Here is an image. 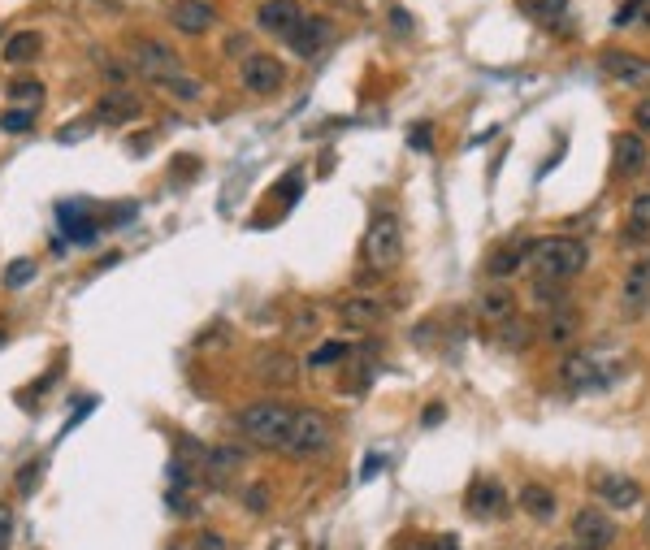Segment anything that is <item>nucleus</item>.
Here are the masks:
<instances>
[{"mask_svg":"<svg viewBox=\"0 0 650 550\" xmlns=\"http://www.w3.org/2000/svg\"><path fill=\"white\" fill-rule=\"evenodd\" d=\"M529 265L542 282H572L590 265V247L572 234H542V239H529Z\"/></svg>","mask_w":650,"mask_h":550,"instance_id":"nucleus-1","label":"nucleus"},{"mask_svg":"<svg viewBox=\"0 0 650 550\" xmlns=\"http://www.w3.org/2000/svg\"><path fill=\"white\" fill-rule=\"evenodd\" d=\"M291 421H295V408H291V403H278V399L247 403V408L239 412L243 438L256 442V447H269V451H282V447H286Z\"/></svg>","mask_w":650,"mask_h":550,"instance_id":"nucleus-2","label":"nucleus"},{"mask_svg":"<svg viewBox=\"0 0 650 550\" xmlns=\"http://www.w3.org/2000/svg\"><path fill=\"white\" fill-rule=\"evenodd\" d=\"M364 260H369V269L377 273V278L403 260V226H399L395 213H377L369 221V234H364Z\"/></svg>","mask_w":650,"mask_h":550,"instance_id":"nucleus-3","label":"nucleus"},{"mask_svg":"<svg viewBox=\"0 0 650 550\" xmlns=\"http://www.w3.org/2000/svg\"><path fill=\"white\" fill-rule=\"evenodd\" d=\"M334 442V425L325 421V412L317 408H295V421H291V434H286V455L295 460H308V455H325Z\"/></svg>","mask_w":650,"mask_h":550,"instance_id":"nucleus-4","label":"nucleus"},{"mask_svg":"<svg viewBox=\"0 0 650 550\" xmlns=\"http://www.w3.org/2000/svg\"><path fill=\"white\" fill-rule=\"evenodd\" d=\"M130 74L156 83L165 74H182V57L169 44H156V39H135L130 44Z\"/></svg>","mask_w":650,"mask_h":550,"instance_id":"nucleus-5","label":"nucleus"},{"mask_svg":"<svg viewBox=\"0 0 650 550\" xmlns=\"http://www.w3.org/2000/svg\"><path fill=\"white\" fill-rule=\"evenodd\" d=\"M239 78L252 96H278L286 83V65L278 57H269V52H247L239 65Z\"/></svg>","mask_w":650,"mask_h":550,"instance_id":"nucleus-6","label":"nucleus"},{"mask_svg":"<svg viewBox=\"0 0 650 550\" xmlns=\"http://www.w3.org/2000/svg\"><path fill=\"white\" fill-rule=\"evenodd\" d=\"M598 70H603L607 78H616V83H624V87L650 91V61L637 57V52H624V48L598 52Z\"/></svg>","mask_w":650,"mask_h":550,"instance_id":"nucleus-7","label":"nucleus"},{"mask_svg":"<svg viewBox=\"0 0 650 550\" xmlns=\"http://www.w3.org/2000/svg\"><path fill=\"white\" fill-rule=\"evenodd\" d=\"M572 542L581 550H611V542H616V520L607 512H598V507H581V512L572 516Z\"/></svg>","mask_w":650,"mask_h":550,"instance_id":"nucleus-8","label":"nucleus"},{"mask_svg":"<svg viewBox=\"0 0 650 550\" xmlns=\"http://www.w3.org/2000/svg\"><path fill=\"white\" fill-rule=\"evenodd\" d=\"M620 312L629 321H642L650 312V252L642 260H633L629 273H624V286H620Z\"/></svg>","mask_w":650,"mask_h":550,"instance_id":"nucleus-9","label":"nucleus"},{"mask_svg":"<svg viewBox=\"0 0 650 550\" xmlns=\"http://www.w3.org/2000/svg\"><path fill=\"white\" fill-rule=\"evenodd\" d=\"M464 507H468V516H477V520H499V516H507V490L494 477H477L464 494Z\"/></svg>","mask_w":650,"mask_h":550,"instance_id":"nucleus-10","label":"nucleus"},{"mask_svg":"<svg viewBox=\"0 0 650 550\" xmlns=\"http://www.w3.org/2000/svg\"><path fill=\"white\" fill-rule=\"evenodd\" d=\"M330 39H334V22H330V18H321V13H317V18H304V22H299L295 31L286 35V44H291L304 61H312V57H321Z\"/></svg>","mask_w":650,"mask_h":550,"instance_id":"nucleus-11","label":"nucleus"},{"mask_svg":"<svg viewBox=\"0 0 650 550\" xmlns=\"http://www.w3.org/2000/svg\"><path fill=\"white\" fill-rule=\"evenodd\" d=\"M299 22H304V9H299V0H265V5L256 9V26L265 35H278V39L291 35Z\"/></svg>","mask_w":650,"mask_h":550,"instance_id":"nucleus-12","label":"nucleus"},{"mask_svg":"<svg viewBox=\"0 0 650 550\" xmlns=\"http://www.w3.org/2000/svg\"><path fill=\"white\" fill-rule=\"evenodd\" d=\"M169 22H174V31L182 35H208L217 26V9L208 5V0H178L174 9H169Z\"/></svg>","mask_w":650,"mask_h":550,"instance_id":"nucleus-13","label":"nucleus"},{"mask_svg":"<svg viewBox=\"0 0 650 550\" xmlns=\"http://www.w3.org/2000/svg\"><path fill=\"white\" fill-rule=\"evenodd\" d=\"M338 321H343L347 330H377V325L386 321V308H382V299L360 295V299H347V304H338Z\"/></svg>","mask_w":650,"mask_h":550,"instance_id":"nucleus-14","label":"nucleus"},{"mask_svg":"<svg viewBox=\"0 0 650 550\" xmlns=\"http://www.w3.org/2000/svg\"><path fill=\"white\" fill-rule=\"evenodd\" d=\"M559 377H564L568 390H598L603 386V369H598L594 356H585V351H577V356H568L564 364H559Z\"/></svg>","mask_w":650,"mask_h":550,"instance_id":"nucleus-15","label":"nucleus"},{"mask_svg":"<svg viewBox=\"0 0 650 550\" xmlns=\"http://www.w3.org/2000/svg\"><path fill=\"white\" fill-rule=\"evenodd\" d=\"M243 460H247L243 447H208L204 451V477L213 481V486H221V481H230L234 473H239Z\"/></svg>","mask_w":650,"mask_h":550,"instance_id":"nucleus-16","label":"nucleus"},{"mask_svg":"<svg viewBox=\"0 0 650 550\" xmlns=\"http://www.w3.org/2000/svg\"><path fill=\"white\" fill-rule=\"evenodd\" d=\"M477 317L490 321V325H503L516 317V295L507 291V286H490V291H481L477 299Z\"/></svg>","mask_w":650,"mask_h":550,"instance_id":"nucleus-17","label":"nucleus"},{"mask_svg":"<svg viewBox=\"0 0 650 550\" xmlns=\"http://www.w3.org/2000/svg\"><path fill=\"white\" fill-rule=\"evenodd\" d=\"M57 217H61V226H65V234H70L74 243H96V217L87 213L83 208V200H70V204H61L57 208Z\"/></svg>","mask_w":650,"mask_h":550,"instance_id":"nucleus-18","label":"nucleus"},{"mask_svg":"<svg viewBox=\"0 0 650 550\" xmlns=\"http://www.w3.org/2000/svg\"><path fill=\"white\" fill-rule=\"evenodd\" d=\"M646 161H650V152H646L642 135H620L616 139V174L620 178H637L646 169Z\"/></svg>","mask_w":650,"mask_h":550,"instance_id":"nucleus-19","label":"nucleus"},{"mask_svg":"<svg viewBox=\"0 0 650 550\" xmlns=\"http://www.w3.org/2000/svg\"><path fill=\"white\" fill-rule=\"evenodd\" d=\"M295 360L286 356V351H265V356L256 360V377L265 386H295Z\"/></svg>","mask_w":650,"mask_h":550,"instance_id":"nucleus-20","label":"nucleus"},{"mask_svg":"<svg viewBox=\"0 0 650 550\" xmlns=\"http://www.w3.org/2000/svg\"><path fill=\"white\" fill-rule=\"evenodd\" d=\"M594 486L611 507H637L642 503V486H637L633 477H598Z\"/></svg>","mask_w":650,"mask_h":550,"instance_id":"nucleus-21","label":"nucleus"},{"mask_svg":"<svg viewBox=\"0 0 650 550\" xmlns=\"http://www.w3.org/2000/svg\"><path fill=\"white\" fill-rule=\"evenodd\" d=\"M139 109H143V104L135 96H126V91H109V96H100L96 117H100V122H109V126H117V122H130V117H139Z\"/></svg>","mask_w":650,"mask_h":550,"instance_id":"nucleus-22","label":"nucleus"},{"mask_svg":"<svg viewBox=\"0 0 650 550\" xmlns=\"http://www.w3.org/2000/svg\"><path fill=\"white\" fill-rule=\"evenodd\" d=\"M520 265H529V243H507V247H499V252H490L486 273L490 278H512Z\"/></svg>","mask_w":650,"mask_h":550,"instance_id":"nucleus-23","label":"nucleus"},{"mask_svg":"<svg viewBox=\"0 0 650 550\" xmlns=\"http://www.w3.org/2000/svg\"><path fill=\"white\" fill-rule=\"evenodd\" d=\"M39 48H44L39 31H13L5 39V48H0V57H5V65H26V61L39 57Z\"/></svg>","mask_w":650,"mask_h":550,"instance_id":"nucleus-24","label":"nucleus"},{"mask_svg":"<svg viewBox=\"0 0 650 550\" xmlns=\"http://www.w3.org/2000/svg\"><path fill=\"white\" fill-rule=\"evenodd\" d=\"M520 507L533 516V520H555V490H546V486H525L520 490Z\"/></svg>","mask_w":650,"mask_h":550,"instance_id":"nucleus-25","label":"nucleus"},{"mask_svg":"<svg viewBox=\"0 0 650 550\" xmlns=\"http://www.w3.org/2000/svg\"><path fill=\"white\" fill-rule=\"evenodd\" d=\"M642 234H650V191H642L629 204V226H624V243H642Z\"/></svg>","mask_w":650,"mask_h":550,"instance_id":"nucleus-26","label":"nucleus"},{"mask_svg":"<svg viewBox=\"0 0 650 550\" xmlns=\"http://www.w3.org/2000/svg\"><path fill=\"white\" fill-rule=\"evenodd\" d=\"M503 347L507 351H525V347H533V338H538V330H533V321H503Z\"/></svg>","mask_w":650,"mask_h":550,"instance_id":"nucleus-27","label":"nucleus"},{"mask_svg":"<svg viewBox=\"0 0 650 550\" xmlns=\"http://www.w3.org/2000/svg\"><path fill=\"white\" fill-rule=\"evenodd\" d=\"M572 330H577V317H572V308L568 304H555L551 308V321H546V338H551V343H568Z\"/></svg>","mask_w":650,"mask_h":550,"instance_id":"nucleus-28","label":"nucleus"},{"mask_svg":"<svg viewBox=\"0 0 650 550\" xmlns=\"http://www.w3.org/2000/svg\"><path fill=\"white\" fill-rule=\"evenodd\" d=\"M156 87L161 91H169V96L174 100H200V83H195V78H187V74H165V78H156Z\"/></svg>","mask_w":650,"mask_h":550,"instance_id":"nucleus-29","label":"nucleus"},{"mask_svg":"<svg viewBox=\"0 0 650 550\" xmlns=\"http://www.w3.org/2000/svg\"><path fill=\"white\" fill-rule=\"evenodd\" d=\"M611 22H616L620 31H624V26H650V0H624Z\"/></svg>","mask_w":650,"mask_h":550,"instance_id":"nucleus-30","label":"nucleus"},{"mask_svg":"<svg viewBox=\"0 0 650 550\" xmlns=\"http://www.w3.org/2000/svg\"><path fill=\"white\" fill-rule=\"evenodd\" d=\"M568 9V0H520V13H529L533 22H555Z\"/></svg>","mask_w":650,"mask_h":550,"instance_id":"nucleus-31","label":"nucleus"},{"mask_svg":"<svg viewBox=\"0 0 650 550\" xmlns=\"http://www.w3.org/2000/svg\"><path fill=\"white\" fill-rule=\"evenodd\" d=\"M351 356V343H343V338H334V343H325L321 351H312V369H325V364H338V360H347Z\"/></svg>","mask_w":650,"mask_h":550,"instance_id":"nucleus-32","label":"nucleus"},{"mask_svg":"<svg viewBox=\"0 0 650 550\" xmlns=\"http://www.w3.org/2000/svg\"><path fill=\"white\" fill-rule=\"evenodd\" d=\"M35 273H39V269H35V260H26V256H22V260H13V265L5 269V286H9V291H18V286L35 282Z\"/></svg>","mask_w":650,"mask_h":550,"instance_id":"nucleus-33","label":"nucleus"},{"mask_svg":"<svg viewBox=\"0 0 650 550\" xmlns=\"http://www.w3.org/2000/svg\"><path fill=\"white\" fill-rule=\"evenodd\" d=\"M9 100H22V104L44 100V83H35V78H13V83H9Z\"/></svg>","mask_w":650,"mask_h":550,"instance_id":"nucleus-34","label":"nucleus"},{"mask_svg":"<svg viewBox=\"0 0 650 550\" xmlns=\"http://www.w3.org/2000/svg\"><path fill=\"white\" fill-rule=\"evenodd\" d=\"M35 126V109H9V113H0V130H31Z\"/></svg>","mask_w":650,"mask_h":550,"instance_id":"nucleus-35","label":"nucleus"},{"mask_svg":"<svg viewBox=\"0 0 650 550\" xmlns=\"http://www.w3.org/2000/svg\"><path fill=\"white\" fill-rule=\"evenodd\" d=\"M403 550H460V542H455V538H421V542H412Z\"/></svg>","mask_w":650,"mask_h":550,"instance_id":"nucleus-36","label":"nucleus"},{"mask_svg":"<svg viewBox=\"0 0 650 550\" xmlns=\"http://www.w3.org/2000/svg\"><path fill=\"white\" fill-rule=\"evenodd\" d=\"M429 135H434V126L421 122V126H412V130H408V143H412V148H421V152H429V143H434Z\"/></svg>","mask_w":650,"mask_h":550,"instance_id":"nucleus-37","label":"nucleus"},{"mask_svg":"<svg viewBox=\"0 0 650 550\" xmlns=\"http://www.w3.org/2000/svg\"><path fill=\"white\" fill-rule=\"evenodd\" d=\"M13 542V507H0V550H9Z\"/></svg>","mask_w":650,"mask_h":550,"instance_id":"nucleus-38","label":"nucleus"},{"mask_svg":"<svg viewBox=\"0 0 650 550\" xmlns=\"http://www.w3.org/2000/svg\"><path fill=\"white\" fill-rule=\"evenodd\" d=\"M35 477H39V464H26L22 473H18V494H22V499L35 490Z\"/></svg>","mask_w":650,"mask_h":550,"instance_id":"nucleus-39","label":"nucleus"},{"mask_svg":"<svg viewBox=\"0 0 650 550\" xmlns=\"http://www.w3.org/2000/svg\"><path fill=\"white\" fill-rule=\"evenodd\" d=\"M633 126L642 130V135H650V96H646V100H637V109H633Z\"/></svg>","mask_w":650,"mask_h":550,"instance_id":"nucleus-40","label":"nucleus"},{"mask_svg":"<svg viewBox=\"0 0 650 550\" xmlns=\"http://www.w3.org/2000/svg\"><path fill=\"white\" fill-rule=\"evenodd\" d=\"M247 507H252V512H265V481H256L252 490H247V499H243Z\"/></svg>","mask_w":650,"mask_h":550,"instance_id":"nucleus-41","label":"nucleus"},{"mask_svg":"<svg viewBox=\"0 0 650 550\" xmlns=\"http://www.w3.org/2000/svg\"><path fill=\"white\" fill-rule=\"evenodd\" d=\"M200 550H226V538L221 533H200V542H195Z\"/></svg>","mask_w":650,"mask_h":550,"instance_id":"nucleus-42","label":"nucleus"},{"mask_svg":"<svg viewBox=\"0 0 650 550\" xmlns=\"http://www.w3.org/2000/svg\"><path fill=\"white\" fill-rule=\"evenodd\" d=\"M226 52H230V57H247V52H252V44H247V35H234L230 44H226Z\"/></svg>","mask_w":650,"mask_h":550,"instance_id":"nucleus-43","label":"nucleus"},{"mask_svg":"<svg viewBox=\"0 0 650 550\" xmlns=\"http://www.w3.org/2000/svg\"><path fill=\"white\" fill-rule=\"evenodd\" d=\"M390 22H395L399 31H412V18H408V13H403V9H395V13H390Z\"/></svg>","mask_w":650,"mask_h":550,"instance_id":"nucleus-44","label":"nucleus"},{"mask_svg":"<svg viewBox=\"0 0 650 550\" xmlns=\"http://www.w3.org/2000/svg\"><path fill=\"white\" fill-rule=\"evenodd\" d=\"M442 421V403H429L425 408V425H438Z\"/></svg>","mask_w":650,"mask_h":550,"instance_id":"nucleus-45","label":"nucleus"},{"mask_svg":"<svg viewBox=\"0 0 650 550\" xmlns=\"http://www.w3.org/2000/svg\"><path fill=\"white\" fill-rule=\"evenodd\" d=\"M555 550H581L577 542H564V546H555Z\"/></svg>","mask_w":650,"mask_h":550,"instance_id":"nucleus-46","label":"nucleus"},{"mask_svg":"<svg viewBox=\"0 0 650 550\" xmlns=\"http://www.w3.org/2000/svg\"><path fill=\"white\" fill-rule=\"evenodd\" d=\"M5 338H9V334H5V330H0V347H5Z\"/></svg>","mask_w":650,"mask_h":550,"instance_id":"nucleus-47","label":"nucleus"},{"mask_svg":"<svg viewBox=\"0 0 650 550\" xmlns=\"http://www.w3.org/2000/svg\"><path fill=\"white\" fill-rule=\"evenodd\" d=\"M334 5H347V0H334Z\"/></svg>","mask_w":650,"mask_h":550,"instance_id":"nucleus-48","label":"nucleus"},{"mask_svg":"<svg viewBox=\"0 0 650 550\" xmlns=\"http://www.w3.org/2000/svg\"><path fill=\"white\" fill-rule=\"evenodd\" d=\"M169 550H182V546H169Z\"/></svg>","mask_w":650,"mask_h":550,"instance_id":"nucleus-49","label":"nucleus"}]
</instances>
